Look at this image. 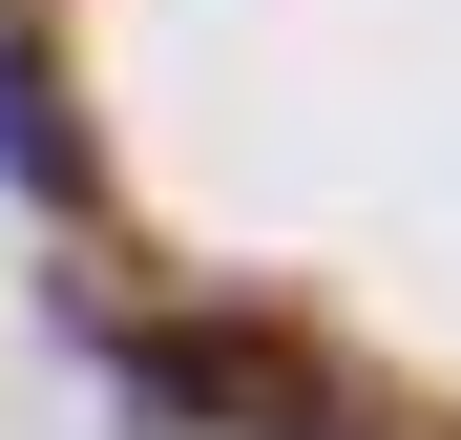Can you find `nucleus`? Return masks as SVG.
Returning <instances> with one entry per match:
<instances>
[{
  "instance_id": "f257e3e1",
  "label": "nucleus",
  "mask_w": 461,
  "mask_h": 440,
  "mask_svg": "<svg viewBox=\"0 0 461 440\" xmlns=\"http://www.w3.org/2000/svg\"><path fill=\"white\" fill-rule=\"evenodd\" d=\"M126 399H147V419H252V440H357V419H377L357 378H315L294 336H230V315L126 336Z\"/></svg>"
}]
</instances>
